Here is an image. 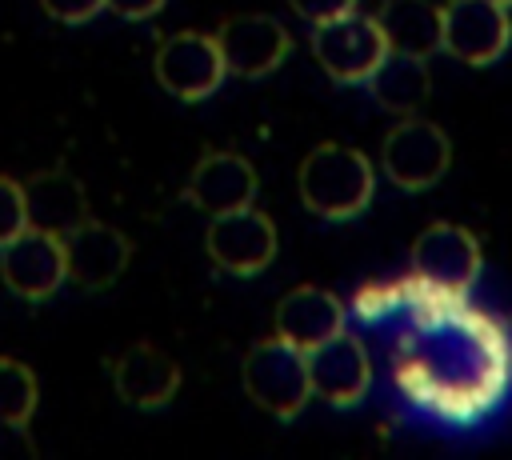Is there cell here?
Instances as JSON below:
<instances>
[{
  "label": "cell",
  "mask_w": 512,
  "mask_h": 460,
  "mask_svg": "<svg viewBox=\"0 0 512 460\" xmlns=\"http://www.w3.org/2000/svg\"><path fill=\"white\" fill-rule=\"evenodd\" d=\"M240 384L256 408H264L276 420H292L312 400L308 352H300L296 344H288L272 332L268 340L248 348V356L240 364Z\"/></svg>",
  "instance_id": "cell-3"
},
{
  "label": "cell",
  "mask_w": 512,
  "mask_h": 460,
  "mask_svg": "<svg viewBox=\"0 0 512 460\" xmlns=\"http://www.w3.org/2000/svg\"><path fill=\"white\" fill-rule=\"evenodd\" d=\"M256 192H260V176L252 160L240 152H224V148L204 152L188 176V200L208 216L248 208L256 204Z\"/></svg>",
  "instance_id": "cell-15"
},
{
  "label": "cell",
  "mask_w": 512,
  "mask_h": 460,
  "mask_svg": "<svg viewBox=\"0 0 512 460\" xmlns=\"http://www.w3.org/2000/svg\"><path fill=\"white\" fill-rule=\"evenodd\" d=\"M152 72L160 80V88L184 104H196V100H208L228 68H224V56H220V44H216V32H172L160 40L156 48V60H152Z\"/></svg>",
  "instance_id": "cell-6"
},
{
  "label": "cell",
  "mask_w": 512,
  "mask_h": 460,
  "mask_svg": "<svg viewBox=\"0 0 512 460\" xmlns=\"http://www.w3.org/2000/svg\"><path fill=\"white\" fill-rule=\"evenodd\" d=\"M500 336H504V348H508V356H512V312L500 316Z\"/></svg>",
  "instance_id": "cell-26"
},
{
  "label": "cell",
  "mask_w": 512,
  "mask_h": 460,
  "mask_svg": "<svg viewBox=\"0 0 512 460\" xmlns=\"http://www.w3.org/2000/svg\"><path fill=\"white\" fill-rule=\"evenodd\" d=\"M288 4H292V12H296L308 28H316V24H328V20H336V16L356 12L360 0H288Z\"/></svg>",
  "instance_id": "cell-24"
},
{
  "label": "cell",
  "mask_w": 512,
  "mask_h": 460,
  "mask_svg": "<svg viewBox=\"0 0 512 460\" xmlns=\"http://www.w3.org/2000/svg\"><path fill=\"white\" fill-rule=\"evenodd\" d=\"M496 4H504V8H512V0H496Z\"/></svg>",
  "instance_id": "cell-27"
},
{
  "label": "cell",
  "mask_w": 512,
  "mask_h": 460,
  "mask_svg": "<svg viewBox=\"0 0 512 460\" xmlns=\"http://www.w3.org/2000/svg\"><path fill=\"white\" fill-rule=\"evenodd\" d=\"M348 328V304L320 288V284H296L292 292L280 296L276 316H272V332L288 344H296L300 352L320 348L324 340L340 336Z\"/></svg>",
  "instance_id": "cell-14"
},
{
  "label": "cell",
  "mask_w": 512,
  "mask_h": 460,
  "mask_svg": "<svg viewBox=\"0 0 512 460\" xmlns=\"http://www.w3.org/2000/svg\"><path fill=\"white\" fill-rule=\"evenodd\" d=\"M372 92V100L392 112V116H412L424 108V100L432 96V72H428V60L424 56H412V52H392L376 64V72L368 76L364 84Z\"/></svg>",
  "instance_id": "cell-18"
},
{
  "label": "cell",
  "mask_w": 512,
  "mask_h": 460,
  "mask_svg": "<svg viewBox=\"0 0 512 460\" xmlns=\"http://www.w3.org/2000/svg\"><path fill=\"white\" fill-rule=\"evenodd\" d=\"M40 8L60 24H88L92 16L108 12V0H40Z\"/></svg>",
  "instance_id": "cell-23"
},
{
  "label": "cell",
  "mask_w": 512,
  "mask_h": 460,
  "mask_svg": "<svg viewBox=\"0 0 512 460\" xmlns=\"http://www.w3.org/2000/svg\"><path fill=\"white\" fill-rule=\"evenodd\" d=\"M168 0H108V12H116L120 20H152Z\"/></svg>",
  "instance_id": "cell-25"
},
{
  "label": "cell",
  "mask_w": 512,
  "mask_h": 460,
  "mask_svg": "<svg viewBox=\"0 0 512 460\" xmlns=\"http://www.w3.org/2000/svg\"><path fill=\"white\" fill-rule=\"evenodd\" d=\"M208 260L228 276H260L276 260V224L256 204L220 212L204 232Z\"/></svg>",
  "instance_id": "cell-7"
},
{
  "label": "cell",
  "mask_w": 512,
  "mask_h": 460,
  "mask_svg": "<svg viewBox=\"0 0 512 460\" xmlns=\"http://www.w3.org/2000/svg\"><path fill=\"white\" fill-rule=\"evenodd\" d=\"M308 380L312 396H320L332 408H356L372 388V356L360 336L348 328L320 348L308 352Z\"/></svg>",
  "instance_id": "cell-12"
},
{
  "label": "cell",
  "mask_w": 512,
  "mask_h": 460,
  "mask_svg": "<svg viewBox=\"0 0 512 460\" xmlns=\"http://www.w3.org/2000/svg\"><path fill=\"white\" fill-rule=\"evenodd\" d=\"M0 280L12 296L40 304L56 296V288L68 280V256L64 240L40 228H24L16 240L0 248Z\"/></svg>",
  "instance_id": "cell-10"
},
{
  "label": "cell",
  "mask_w": 512,
  "mask_h": 460,
  "mask_svg": "<svg viewBox=\"0 0 512 460\" xmlns=\"http://www.w3.org/2000/svg\"><path fill=\"white\" fill-rule=\"evenodd\" d=\"M312 56L336 84H368L376 64L388 56V40L376 16L348 12L312 28Z\"/></svg>",
  "instance_id": "cell-5"
},
{
  "label": "cell",
  "mask_w": 512,
  "mask_h": 460,
  "mask_svg": "<svg viewBox=\"0 0 512 460\" xmlns=\"http://www.w3.org/2000/svg\"><path fill=\"white\" fill-rule=\"evenodd\" d=\"M300 204L320 220H352L376 196V164L348 144H320L296 172Z\"/></svg>",
  "instance_id": "cell-2"
},
{
  "label": "cell",
  "mask_w": 512,
  "mask_h": 460,
  "mask_svg": "<svg viewBox=\"0 0 512 460\" xmlns=\"http://www.w3.org/2000/svg\"><path fill=\"white\" fill-rule=\"evenodd\" d=\"M408 292H412L408 272L404 276H372V280L356 284L344 304H348V316H356L360 324H384V320H396L404 312Z\"/></svg>",
  "instance_id": "cell-20"
},
{
  "label": "cell",
  "mask_w": 512,
  "mask_h": 460,
  "mask_svg": "<svg viewBox=\"0 0 512 460\" xmlns=\"http://www.w3.org/2000/svg\"><path fill=\"white\" fill-rule=\"evenodd\" d=\"M452 164V140L440 124L424 116H400L384 140H380V172L404 188V192H424L432 188Z\"/></svg>",
  "instance_id": "cell-4"
},
{
  "label": "cell",
  "mask_w": 512,
  "mask_h": 460,
  "mask_svg": "<svg viewBox=\"0 0 512 460\" xmlns=\"http://www.w3.org/2000/svg\"><path fill=\"white\" fill-rule=\"evenodd\" d=\"M384 40L392 52H412V56H432L440 52L444 40V8L432 0H384L376 12Z\"/></svg>",
  "instance_id": "cell-19"
},
{
  "label": "cell",
  "mask_w": 512,
  "mask_h": 460,
  "mask_svg": "<svg viewBox=\"0 0 512 460\" xmlns=\"http://www.w3.org/2000/svg\"><path fill=\"white\" fill-rule=\"evenodd\" d=\"M480 268H484L480 240L460 224L436 220L412 244V272L432 288L468 296L472 284L480 280Z\"/></svg>",
  "instance_id": "cell-8"
},
{
  "label": "cell",
  "mask_w": 512,
  "mask_h": 460,
  "mask_svg": "<svg viewBox=\"0 0 512 460\" xmlns=\"http://www.w3.org/2000/svg\"><path fill=\"white\" fill-rule=\"evenodd\" d=\"M28 228V204H24V180L0 176V248L16 240Z\"/></svg>",
  "instance_id": "cell-22"
},
{
  "label": "cell",
  "mask_w": 512,
  "mask_h": 460,
  "mask_svg": "<svg viewBox=\"0 0 512 460\" xmlns=\"http://www.w3.org/2000/svg\"><path fill=\"white\" fill-rule=\"evenodd\" d=\"M412 292L392 340V388L400 400L440 424L488 420L512 388V356L500 316L476 308L460 292L424 284L412 268Z\"/></svg>",
  "instance_id": "cell-1"
},
{
  "label": "cell",
  "mask_w": 512,
  "mask_h": 460,
  "mask_svg": "<svg viewBox=\"0 0 512 460\" xmlns=\"http://www.w3.org/2000/svg\"><path fill=\"white\" fill-rule=\"evenodd\" d=\"M36 396H40L36 372L16 356H0V424L24 428L36 412Z\"/></svg>",
  "instance_id": "cell-21"
},
{
  "label": "cell",
  "mask_w": 512,
  "mask_h": 460,
  "mask_svg": "<svg viewBox=\"0 0 512 460\" xmlns=\"http://www.w3.org/2000/svg\"><path fill=\"white\" fill-rule=\"evenodd\" d=\"M64 256H68V280L76 288L104 292L124 276V268L132 260V244L120 228L88 216L80 228H72L64 236Z\"/></svg>",
  "instance_id": "cell-13"
},
{
  "label": "cell",
  "mask_w": 512,
  "mask_h": 460,
  "mask_svg": "<svg viewBox=\"0 0 512 460\" xmlns=\"http://www.w3.org/2000/svg\"><path fill=\"white\" fill-rule=\"evenodd\" d=\"M116 396L132 408H164L180 388V368L168 352L152 344H132L112 364Z\"/></svg>",
  "instance_id": "cell-16"
},
{
  "label": "cell",
  "mask_w": 512,
  "mask_h": 460,
  "mask_svg": "<svg viewBox=\"0 0 512 460\" xmlns=\"http://www.w3.org/2000/svg\"><path fill=\"white\" fill-rule=\"evenodd\" d=\"M24 204H28V228L52 232L60 240L88 220L84 184L64 168H48V172L28 176L24 180Z\"/></svg>",
  "instance_id": "cell-17"
},
{
  "label": "cell",
  "mask_w": 512,
  "mask_h": 460,
  "mask_svg": "<svg viewBox=\"0 0 512 460\" xmlns=\"http://www.w3.org/2000/svg\"><path fill=\"white\" fill-rule=\"evenodd\" d=\"M216 44H220L228 76H240V80L272 76L288 60V48H292L288 28L276 16H264V12L228 16L216 28Z\"/></svg>",
  "instance_id": "cell-11"
},
{
  "label": "cell",
  "mask_w": 512,
  "mask_h": 460,
  "mask_svg": "<svg viewBox=\"0 0 512 460\" xmlns=\"http://www.w3.org/2000/svg\"><path fill=\"white\" fill-rule=\"evenodd\" d=\"M444 8V40L440 52H448L460 64L484 68L500 60L512 44V16L496 0H448Z\"/></svg>",
  "instance_id": "cell-9"
}]
</instances>
